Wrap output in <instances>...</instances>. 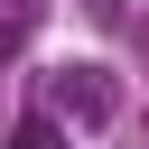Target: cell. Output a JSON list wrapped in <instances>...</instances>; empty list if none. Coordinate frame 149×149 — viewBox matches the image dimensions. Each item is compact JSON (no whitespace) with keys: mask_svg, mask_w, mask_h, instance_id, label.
I'll use <instances>...</instances> for the list:
<instances>
[{"mask_svg":"<svg viewBox=\"0 0 149 149\" xmlns=\"http://www.w3.org/2000/svg\"><path fill=\"white\" fill-rule=\"evenodd\" d=\"M28 9H37V0H19V19H28Z\"/></svg>","mask_w":149,"mask_h":149,"instance_id":"obj_3","label":"cell"},{"mask_svg":"<svg viewBox=\"0 0 149 149\" xmlns=\"http://www.w3.org/2000/svg\"><path fill=\"white\" fill-rule=\"evenodd\" d=\"M9 149H65V130H56V121H19V140H9Z\"/></svg>","mask_w":149,"mask_h":149,"instance_id":"obj_2","label":"cell"},{"mask_svg":"<svg viewBox=\"0 0 149 149\" xmlns=\"http://www.w3.org/2000/svg\"><path fill=\"white\" fill-rule=\"evenodd\" d=\"M47 93H56V112H65L74 130H112V121H121V84H112L102 65H56Z\"/></svg>","mask_w":149,"mask_h":149,"instance_id":"obj_1","label":"cell"}]
</instances>
